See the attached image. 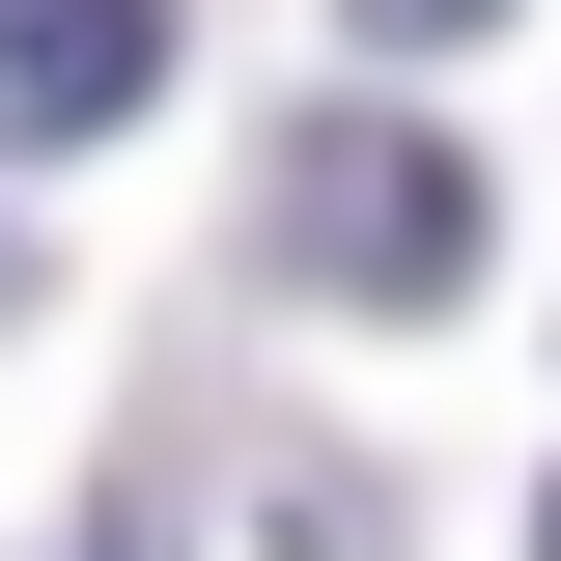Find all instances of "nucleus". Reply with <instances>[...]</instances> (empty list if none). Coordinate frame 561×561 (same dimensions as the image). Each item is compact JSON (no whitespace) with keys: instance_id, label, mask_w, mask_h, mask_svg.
<instances>
[{"instance_id":"nucleus-1","label":"nucleus","mask_w":561,"mask_h":561,"mask_svg":"<svg viewBox=\"0 0 561 561\" xmlns=\"http://www.w3.org/2000/svg\"><path fill=\"white\" fill-rule=\"evenodd\" d=\"M253 280H309V309H449V280H478V140L309 113V140L253 169Z\"/></svg>"},{"instance_id":"nucleus-2","label":"nucleus","mask_w":561,"mask_h":561,"mask_svg":"<svg viewBox=\"0 0 561 561\" xmlns=\"http://www.w3.org/2000/svg\"><path fill=\"white\" fill-rule=\"evenodd\" d=\"M197 561H393V478H365L337 421H253L197 478Z\"/></svg>"},{"instance_id":"nucleus-3","label":"nucleus","mask_w":561,"mask_h":561,"mask_svg":"<svg viewBox=\"0 0 561 561\" xmlns=\"http://www.w3.org/2000/svg\"><path fill=\"white\" fill-rule=\"evenodd\" d=\"M140 84H169V0H0V169L28 140H113Z\"/></svg>"},{"instance_id":"nucleus-4","label":"nucleus","mask_w":561,"mask_h":561,"mask_svg":"<svg viewBox=\"0 0 561 561\" xmlns=\"http://www.w3.org/2000/svg\"><path fill=\"white\" fill-rule=\"evenodd\" d=\"M337 28H365V57H449V28H505V0H337Z\"/></svg>"},{"instance_id":"nucleus-5","label":"nucleus","mask_w":561,"mask_h":561,"mask_svg":"<svg viewBox=\"0 0 561 561\" xmlns=\"http://www.w3.org/2000/svg\"><path fill=\"white\" fill-rule=\"evenodd\" d=\"M534 561H561V505H534Z\"/></svg>"},{"instance_id":"nucleus-6","label":"nucleus","mask_w":561,"mask_h":561,"mask_svg":"<svg viewBox=\"0 0 561 561\" xmlns=\"http://www.w3.org/2000/svg\"><path fill=\"white\" fill-rule=\"evenodd\" d=\"M0 280H28V253H0Z\"/></svg>"}]
</instances>
